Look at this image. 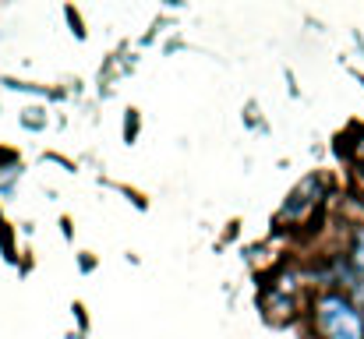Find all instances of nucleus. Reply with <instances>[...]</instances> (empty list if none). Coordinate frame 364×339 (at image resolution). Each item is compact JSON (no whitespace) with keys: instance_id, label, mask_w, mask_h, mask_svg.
I'll return each instance as SVG.
<instances>
[{"instance_id":"1","label":"nucleus","mask_w":364,"mask_h":339,"mask_svg":"<svg viewBox=\"0 0 364 339\" xmlns=\"http://www.w3.org/2000/svg\"><path fill=\"white\" fill-rule=\"evenodd\" d=\"M315 318H318V329H322L326 339H364L361 315L354 311L350 301H343V297H336V294H329V297L318 301Z\"/></svg>"},{"instance_id":"2","label":"nucleus","mask_w":364,"mask_h":339,"mask_svg":"<svg viewBox=\"0 0 364 339\" xmlns=\"http://www.w3.org/2000/svg\"><path fill=\"white\" fill-rule=\"evenodd\" d=\"M354 269L364 276V226L354 233Z\"/></svg>"}]
</instances>
